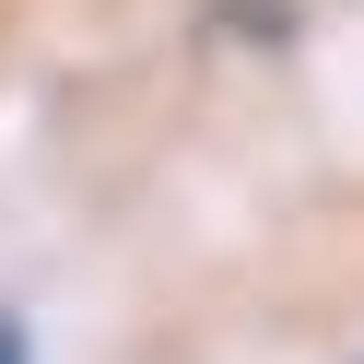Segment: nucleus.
I'll return each instance as SVG.
<instances>
[{"label":"nucleus","instance_id":"f257e3e1","mask_svg":"<svg viewBox=\"0 0 364 364\" xmlns=\"http://www.w3.org/2000/svg\"><path fill=\"white\" fill-rule=\"evenodd\" d=\"M0 364H36V329H24L12 306H0Z\"/></svg>","mask_w":364,"mask_h":364}]
</instances>
